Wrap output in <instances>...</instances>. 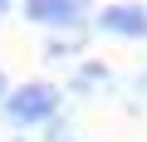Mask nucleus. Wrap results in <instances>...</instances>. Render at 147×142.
<instances>
[{"label":"nucleus","instance_id":"nucleus-7","mask_svg":"<svg viewBox=\"0 0 147 142\" xmlns=\"http://www.w3.org/2000/svg\"><path fill=\"white\" fill-rule=\"evenodd\" d=\"M5 93H10V79H5V69H0V103H5Z\"/></svg>","mask_w":147,"mask_h":142},{"label":"nucleus","instance_id":"nucleus-9","mask_svg":"<svg viewBox=\"0 0 147 142\" xmlns=\"http://www.w3.org/2000/svg\"><path fill=\"white\" fill-rule=\"evenodd\" d=\"M15 142H30V137H15Z\"/></svg>","mask_w":147,"mask_h":142},{"label":"nucleus","instance_id":"nucleus-2","mask_svg":"<svg viewBox=\"0 0 147 142\" xmlns=\"http://www.w3.org/2000/svg\"><path fill=\"white\" fill-rule=\"evenodd\" d=\"M93 30L118 44H142L147 39V5L142 0H113V5L93 10Z\"/></svg>","mask_w":147,"mask_h":142},{"label":"nucleus","instance_id":"nucleus-6","mask_svg":"<svg viewBox=\"0 0 147 142\" xmlns=\"http://www.w3.org/2000/svg\"><path fill=\"white\" fill-rule=\"evenodd\" d=\"M132 93H137V98H147V69H142L137 79H132Z\"/></svg>","mask_w":147,"mask_h":142},{"label":"nucleus","instance_id":"nucleus-5","mask_svg":"<svg viewBox=\"0 0 147 142\" xmlns=\"http://www.w3.org/2000/svg\"><path fill=\"white\" fill-rule=\"evenodd\" d=\"M84 49H88L84 34H59V39H44V44H39V54H44L49 64H59V59H79Z\"/></svg>","mask_w":147,"mask_h":142},{"label":"nucleus","instance_id":"nucleus-3","mask_svg":"<svg viewBox=\"0 0 147 142\" xmlns=\"http://www.w3.org/2000/svg\"><path fill=\"white\" fill-rule=\"evenodd\" d=\"M20 10L39 30H79L93 20V0H20Z\"/></svg>","mask_w":147,"mask_h":142},{"label":"nucleus","instance_id":"nucleus-4","mask_svg":"<svg viewBox=\"0 0 147 142\" xmlns=\"http://www.w3.org/2000/svg\"><path fill=\"white\" fill-rule=\"evenodd\" d=\"M74 93H84V98H103V93H118V79H113V69L98 64V59H84L79 69H74Z\"/></svg>","mask_w":147,"mask_h":142},{"label":"nucleus","instance_id":"nucleus-8","mask_svg":"<svg viewBox=\"0 0 147 142\" xmlns=\"http://www.w3.org/2000/svg\"><path fill=\"white\" fill-rule=\"evenodd\" d=\"M15 5H20V0H0V15H10V10H15Z\"/></svg>","mask_w":147,"mask_h":142},{"label":"nucleus","instance_id":"nucleus-1","mask_svg":"<svg viewBox=\"0 0 147 142\" xmlns=\"http://www.w3.org/2000/svg\"><path fill=\"white\" fill-rule=\"evenodd\" d=\"M59 113H64V88L49 83V79H25V83H15L5 93V103H0V118L10 127H20V132L49 127Z\"/></svg>","mask_w":147,"mask_h":142}]
</instances>
